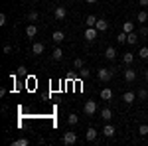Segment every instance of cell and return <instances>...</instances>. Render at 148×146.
I'll use <instances>...</instances> for the list:
<instances>
[{
	"label": "cell",
	"mask_w": 148,
	"mask_h": 146,
	"mask_svg": "<svg viewBox=\"0 0 148 146\" xmlns=\"http://www.w3.org/2000/svg\"><path fill=\"white\" fill-rule=\"evenodd\" d=\"M138 134H140V136H146L148 134V124H140V126H138Z\"/></svg>",
	"instance_id": "obj_27"
},
{
	"label": "cell",
	"mask_w": 148,
	"mask_h": 146,
	"mask_svg": "<svg viewBox=\"0 0 148 146\" xmlns=\"http://www.w3.org/2000/svg\"><path fill=\"white\" fill-rule=\"evenodd\" d=\"M101 99L103 101H111V99H113V91L109 89V87H105V89L101 91Z\"/></svg>",
	"instance_id": "obj_14"
},
{
	"label": "cell",
	"mask_w": 148,
	"mask_h": 146,
	"mask_svg": "<svg viewBox=\"0 0 148 146\" xmlns=\"http://www.w3.org/2000/svg\"><path fill=\"white\" fill-rule=\"evenodd\" d=\"M123 61H125L126 65H130V63L134 61V56H132L130 51H128V53H123Z\"/></svg>",
	"instance_id": "obj_21"
},
{
	"label": "cell",
	"mask_w": 148,
	"mask_h": 146,
	"mask_svg": "<svg viewBox=\"0 0 148 146\" xmlns=\"http://www.w3.org/2000/svg\"><path fill=\"white\" fill-rule=\"evenodd\" d=\"M101 119L105 121V123H109V121L113 119V112H111V109H103V111H101Z\"/></svg>",
	"instance_id": "obj_15"
},
{
	"label": "cell",
	"mask_w": 148,
	"mask_h": 146,
	"mask_svg": "<svg viewBox=\"0 0 148 146\" xmlns=\"http://www.w3.org/2000/svg\"><path fill=\"white\" fill-rule=\"evenodd\" d=\"M75 142H77V134H75L73 130H69V132H65V134H63V144L71 146V144H75Z\"/></svg>",
	"instance_id": "obj_3"
},
{
	"label": "cell",
	"mask_w": 148,
	"mask_h": 146,
	"mask_svg": "<svg viewBox=\"0 0 148 146\" xmlns=\"http://www.w3.org/2000/svg\"><path fill=\"white\" fill-rule=\"evenodd\" d=\"M126 40H128V34H126V32H121V34L116 36V42H119V44H125Z\"/></svg>",
	"instance_id": "obj_25"
},
{
	"label": "cell",
	"mask_w": 148,
	"mask_h": 146,
	"mask_svg": "<svg viewBox=\"0 0 148 146\" xmlns=\"http://www.w3.org/2000/svg\"><path fill=\"white\" fill-rule=\"evenodd\" d=\"M51 40H53V42L59 45L61 42H63V40H65V34H63L61 30H57V32H53V34H51Z\"/></svg>",
	"instance_id": "obj_8"
},
{
	"label": "cell",
	"mask_w": 148,
	"mask_h": 146,
	"mask_svg": "<svg viewBox=\"0 0 148 146\" xmlns=\"http://www.w3.org/2000/svg\"><path fill=\"white\" fill-rule=\"evenodd\" d=\"M123 101H125L126 105H132V103L136 101V93H132V91H126L125 95H123Z\"/></svg>",
	"instance_id": "obj_6"
},
{
	"label": "cell",
	"mask_w": 148,
	"mask_h": 146,
	"mask_svg": "<svg viewBox=\"0 0 148 146\" xmlns=\"http://www.w3.org/2000/svg\"><path fill=\"white\" fill-rule=\"evenodd\" d=\"M136 20H138V24H144V22L148 20V12H144V10H142V12H138Z\"/></svg>",
	"instance_id": "obj_20"
},
{
	"label": "cell",
	"mask_w": 148,
	"mask_h": 146,
	"mask_svg": "<svg viewBox=\"0 0 148 146\" xmlns=\"http://www.w3.org/2000/svg\"><path fill=\"white\" fill-rule=\"evenodd\" d=\"M85 138H87L89 142H93V140L97 138V130H95L93 126H89V128H87V132H85Z\"/></svg>",
	"instance_id": "obj_13"
},
{
	"label": "cell",
	"mask_w": 148,
	"mask_h": 146,
	"mask_svg": "<svg viewBox=\"0 0 148 146\" xmlns=\"http://www.w3.org/2000/svg\"><path fill=\"white\" fill-rule=\"evenodd\" d=\"M140 36H148V28H140Z\"/></svg>",
	"instance_id": "obj_35"
},
{
	"label": "cell",
	"mask_w": 148,
	"mask_h": 146,
	"mask_svg": "<svg viewBox=\"0 0 148 146\" xmlns=\"http://www.w3.org/2000/svg\"><path fill=\"white\" fill-rule=\"evenodd\" d=\"M105 57H107V59H114V57H116V49L109 45V47L105 49Z\"/></svg>",
	"instance_id": "obj_16"
},
{
	"label": "cell",
	"mask_w": 148,
	"mask_h": 146,
	"mask_svg": "<svg viewBox=\"0 0 148 146\" xmlns=\"http://www.w3.org/2000/svg\"><path fill=\"white\" fill-rule=\"evenodd\" d=\"M126 42H128V44H136V42H138V34H136V32H130Z\"/></svg>",
	"instance_id": "obj_24"
},
{
	"label": "cell",
	"mask_w": 148,
	"mask_h": 146,
	"mask_svg": "<svg viewBox=\"0 0 148 146\" xmlns=\"http://www.w3.org/2000/svg\"><path fill=\"white\" fill-rule=\"evenodd\" d=\"M18 75H26V67H24V65L18 67Z\"/></svg>",
	"instance_id": "obj_33"
},
{
	"label": "cell",
	"mask_w": 148,
	"mask_h": 146,
	"mask_svg": "<svg viewBox=\"0 0 148 146\" xmlns=\"http://www.w3.org/2000/svg\"><path fill=\"white\" fill-rule=\"evenodd\" d=\"M12 146H28V138H18L12 142Z\"/></svg>",
	"instance_id": "obj_26"
},
{
	"label": "cell",
	"mask_w": 148,
	"mask_h": 146,
	"mask_svg": "<svg viewBox=\"0 0 148 146\" xmlns=\"http://www.w3.org/2000/svg\"><path fill=\"white\" fill-rule=\"evenodd\" d=\"M136 97L140 99V101H146V99H148V89H144V87H142V89H138Z\"/></svg>",
	"instance_id": "obj_18"
},
{
	"label": "cell",
	"mask_w": 148,
	"mask_h": 146,
	"mask_svg": "<svg viewBox=\"0 0 148 146\" xmlns=\"http://www.w3.org/2000/svg\"><path fill=\"white\" fill-rule=\"evenodd\" d=\"M67 123L69 124H77V123H79V117H77L75 112H71V114L67 117Z\"/></svg>",
	"instance_id": "obj_22"
},
{
	"label": "cell",
	"mask_w": 148,
	"mask_h": 146,
	"mask_svg": "<svg viewBox=\"0 0 148 146\" xmlns=\"http://www.w3.org/2000/svg\"><path fill=\"white\" fill-rule=\"evenodd\" d=\"M95 111H97V103H95V101H87L85 105H83V112H85V114L93 117V114H95Z\"/></svg>",
	"instance_id": "obj_2"
},
{
	"label": "cell",
	"mask_w": 148,
	"mask_h": 146,
	"mask_svg": "<svg viewBox=\"0 0 148 146\" xmlns=\"http://www.w3.org/2000/svg\"><path fill=\"white\" fill-rule=\"evenodd\" d=\"M146 79H148V69H146Z\"/></svg>",
	"instance_id": "obj_38"
},
{
	"label": "cell",
	"mask_w": 148,
	"mask_h": 146,
	"mask_svg": "<svg viewBox=\"0 0 148 146\" xmlns=\"http://www.w3.org/2000/svg\"><path fill=\"white\" fill-rule=\"evenodd\" d=\"M138 56L142 57V59H148V47H140L138 49Z\"/></svg>",
	"instance_id": "obj_31"
},
{
	"label": "cell",
	"mask_w": 148,
	"mask_h": 146,
	"mask_svg": "<svg viewBox=\"0 0 148 146\" xmlns=\"http://www.w3.org/2000/svg\"><path fill=\"white\" fill-rule=\"evenodd\" d=\"M53 16H56V20H63V18L67 16V10H65V6H57L56 12H53Z\"/></svg>",
	"instance_id": "obj_7"
},
{
	"label": "cell",
	"mask_w": 148,
	"mask_h": 146,
	"mask_svg": "<svg viewBox=\"0 0 148 146\" xmlns=\"http://www.w3.org/2000/svg\"><path fill=\"white\" fill-rule=\"evenodd\" d=\"M97 77L101 79L103 83H105V81H111V77H113V69H107V67L97 69Z\"/></svg>",
	"instance_id": "obj_1"
},
{
	"label": "cell",
	"mask_w": 148,
	"mask_h": 146,
	"mask_svg": "<svg viewBox=\"0 0 148 146\" xmlns=\"http://www.w3.org/2000/svg\"><path fill=\"white\" fill-rule=\"evenodd\" d=\"M36 34H38V26H36V24H28V26H26V36H28V38H34Z\"/></svg>",
	"instance_id": "obj_9"
},
{
	"label": "cell",
	"mask_w": 148,
	"mask_h": 146,
	"mask_svg": "<svg viewBox=\"0 0 148 146\" xmlns=\"http://www.w3.org/2000/svg\"><path fill=\"white\" fill-rule=\"evenodd\" d=\"M38 18H40V14H38V12H36V10L28 12V22H36Z\"/></svg>",
	"instance_id": "obj_23"
},
{
	"label": "cell",
	"mask_w": 148,
	"mask_h": 146,
	"mask_svg": "<svg viewBox=\"0 0 148 146\" xmlns=\"http://www.w3.org/2000/svg\"><path fill=\"white\" fill-rule=\"evenodd\" d=\"M97 32H99V30H97L95 26L87 28V30H85V40H87V42H95V40H97Z\"/></svg>",
	"instance_id": "obj_4"
},
{
	"label": "cell",
	"mask_w": 148,
	"mask_h": 146,
	"mask_svg": "<svg viewBox=\"0 0 148 146\" xmlns=\"http://www.w3.org/2000/svg\"><path fill=\"white\" fill-rule=\"evenodd\" d=\"M95 28H97L99 32H107V30H109V24H107V20H101V18H99L97 24H95Z\"/></svg>",
	"instance_id": "obj_11"
},
{
	"label": "cell",
	"mask_w": 148,
	"mask_h": 146,
	"mask_svg": "<svg viewBox=\"0 0 148 146\" xmlns=\"http://www.w3.org/2000/svg\"><path fill=\"white\" fill-rule=\"evenodd\" d=\"M10 51H12V45L6 44V45H4V53H10Z\"/></svg>",
	"instance_id": "obj_34"
},
{
	"label": "cell",
	"mask_w": 148,
	"mask_h": 146,
	"mask_svg": "<svg viewBox=\"0 0 148 146\" xmlns=\"http://www.w3.org/2000/svg\"><path fill=\"white\" fill-rule=\"evenodd\" d=\"M123 32H126V34L134 32V24H132V22H125V24H123Z\"/></svg>",
	"instance_id": "obj_19"
},
{
	"label": "cell",
	"mask_w": 148,
	"mask_h": 146,
	"mask_svg": "<svg viewBox=\"0 0 148 146\" xmlns=\"http://www.w3.org/2000/svg\"><path fill=\"white\" fill-rule=\"evenodd\" d=\"M97 20H99V18H95V16H87V20H85V22H87V28L95 26V24H97Z\"/></svg>",
	"instance_id": "obj_29"
},
{
	"label": "cell",
	"mask_w": 148,
	"mask_h": 146,
	"mask_svg": "<svg viewBox=\"0 0 148 146\" xmlns=\"http://www.w3.org/2000/svg\"><path fill=\"white\" fill-rule=\"evenodd\" d=\"M114 132H116V130H114V126H113V124L105 123V126H103V134L107 136V138H113V136H114Z\"/></svg>",
	"instance_id": "obj_5"
},
{
	"label": "cell",
	"mask_w": 148,
	"mask_h": 146,
	"mask_svg": "<svg viewBox=\"0 0 148 146\" xmlns=\"http://www.w3.org/2000/svg\"><path fill=\"white\" fill-rule=\"evenodd\" d=\"M4 24H6V14L2 12V14H0V26H4Z\"/></svg>",
	"instance_id": "obj_32"
},
{
	"label": "cell",
	"mask_w": 148,
	"mask_h": 146,
	"mask_svg": "<svg viewBox=\"0 0 148 146\" xmlns=\"http://www.w3.org/2000/svg\"><path fill=\"white\" fill-rule=\"evenodd\" d=\"M83 65H85V61H83L81 57H77V59L73 61V67H75V69H81V67H83Z\"/></svg>",
	"instance_id": "obj_30"
},
{
	"label": "cell",
	"mask_w": 148,
	"mask_h": 146,
	"mask_svg": "<svg viewBox=\"0 0 148 146\" xmlns=\"http://www.w3.org/2000/svg\"><path fill=\"white\" fill-rule=\"evenodd\" d=\"M85 2H97V0H85Z\"/></svg>",
	"instance_id": "obj_37"
},
{
	"label": "cell",
	"mask_w": 148,
	"mask_h": 146,
	"mask_svg": "<svg viewBox=\"0 0 148 146\" xmlns=\"http://www.w3.org/2000/svg\"><path fill=\"white\" fill-rule=\"evenodd\" d=\"M125 79L128 83H132V81L136 79V71H134V69H125Z\"/></svg>",
	"instance_id": "obj_12"
},
{
	"label": "cell",
	"mask_w": 148,
	"mask_h": 146,
	"mask_svg": "<svg viewBox=\"0 0 148 146\" xmlns=\"http://www.w3.org/2000/svg\"><path fill=\"white\" fill-rule=\"evenodd\" d=\"M63 57V51H61V47H56L53 51H51V59H56V61H59Z\"/></svg>",
	"instance_id": "obj_17"
},
{
	"label": "cell",
	"mask_w": 148,
	"mask_h": 146,
	"mask_svg": "<svg viewBox=\"0 0 148 146\" xmlns=\"http://www.w3.org/2000/svg\"><path fill=\"white\" fill-rule=\"evenodd\" d=\"M138 4L140 6H148V0H138Z\"/></svg>",
	"instance_id": "obj_36"
},
{
	"label": "cell",
	"mask_w": 148,
	"mask_h": 146,
	"mask_svg": "<svg viewBox=\"0 0 148 146\" xmlns=\"http://www.w3.org/2000/svg\"><path fill=\"white\" fill-rule=\"evenodd\" d=\"M44 49H46V45L40 44V42H36L34 47H32V53H34V56H42V53H44Z\"/></svg>",
	"instance_id": "obj_10"
},
{
	"label": "cell",
	"mask_w": 148,
	"mask_h": 146,
	"mask_svg": "<svg viewBox=\"0 0 148 146\" xmlns=\"http://www.w3.org/2000/svg\"><path fill=\"white\" fill-rule=\"evenodd\" d=\"M89 75H91V71H89V69H85V67L79 69V77H81V79H87Z\"/></svg>",
	"instance_id": "obj_28"
}]
</instances>
